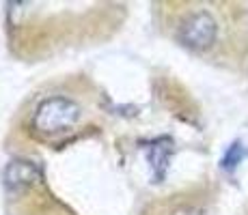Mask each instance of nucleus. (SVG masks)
Here are the masks:
<instances>
[{
    "instance_id": "1",
    "label": "nucleus",
    "mask_w": 248,
    "mask_h": 215,
    "mask_svg": "<svg viewBox=\"0 0 248 215\" xmlns=\"http://www.w3.org/2000/svg\"><path fill=\"white\" fill-rule=\"evenodd\" d=\"M169 32L201 56L242 60L248 54V13L229 2L169 4Z\"/></svg>"
},
{
    "instance_id": "2",
    "label": "nucleus",
    "mask_w": 248,
    "mask_h": 215,
    "mask_svg": "<svg viewBox=\"0 0 248 215\" xmlns=\"http://www.w3.org/2000/svg\"><path fill=\"white\" fill-rule=\"evenodd\" d=\"M93 118V103L78 84H56L31 99L24 118L28 138L37 144L59 146L76 138Z\"/></svg>"
},
{
    "instance_id": "3",
    "label": "nucleus",
    "mask_w": 248,
    "mask_h": 215,
    "mask_svg": "<svg viewBox=\"0 0 248 215\" xmlns=\"http://www.w3.org/2000/svg\"><path fill=\"white\" fill-rule=\"evenodd\" d=\"M207 196L201 189H186L149 204L145 215H207Z\"/></svg>"
}]
</instances>
